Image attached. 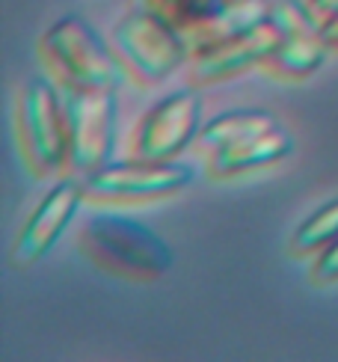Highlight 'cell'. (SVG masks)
<instances>
[{
	"mask_svg": "<svg viewBox=\"0 0 338 362\" xmlns=\"http://www.w3.org/2000/svg\"><path fill=\"white\" fill-rule=\"evenodd\" d=\"M42 51L59 86L119 93L128 78V69L122 66L116 48L107 45L98 30L81 15H66L51 24L42 36Z\"/></svg>",
	"mask_w": 338,
	"mask_h": 362,
	"instance_id": "6da1fadb",
	"label": "cell"
},
{
	"mask_svg": "<svg viewBox=\"0 0 338 362\" xmlns=\"http://www.w3.org/2000/svg\"><path fill=\"white\" fill-rule=\"evenodd\" d=\"M81 247L98 267L131 279H158L173 264V250L155 229L119 214L92 217Z\"/></svg>",
	"mask_w": 338,
	"mask_h": 362,
	"instance_id": "7a4b0ae2",
	"label": "cell"
},
{
	"mask_svg": "<svg viewBox=\"0 0 338 362\" xmlns=\"http://www.w3.org/2000/svg\"><path fill=\"white\" fill-rule=\"evenodd\" d=\"M113 48L122 66L143 83H161L190 57L187 39L161 12L140 6L113 27Z\"/></svg>",
	"mask_w": 338,
	"mask_h": 362,
	"instance_id": "3957f363",
	"label": "cell"
},
{
	"mask_svg": "<svg viewBox=\"0 0 338 362\" xmlns=\"http://www.w3.org/2000/svg\"><path fill=\"white\" fill-rule=\"evenodd\" d=\"M21 146L30 170L36 175H57L69 167V122L63 93L51 83L33 78L18 101Z\"/></svg>",
	"mask_w": 338,
	"mask_h": 362,
	"instance_id": "277c9868",
	"label": "cell"
},
{
	"mask_svg": "<svg viewBox=\"0 0 338 362\" xmlns=\"http://www.w3.org/2000/svg\"><path fill=\"white\" fill-rule=\"evenodd\" d=\"M69 122V167L74 173H92L104 167L116 146V93L107 89H71L59 86Z\"/></svg>",
	"mask_w": 338,
	"mask_h": 362,
	"instance_id": "5b68a950",
	"label": "cell"
},
{
	"mask_svg": "<svg viewBox=\"0 0 338 362\" xmlns=\"http://www.w3.org/2000/svg\"><path fill=\"white\" fill-rule=\"evenodd\" d=\"M199 131H202V98L196 89H178L161 98L136 122L131 137V158L173 160L193 140H199Z\"/></svg>",
	"mask_w": 338,
	"mask_h": 362,
	"instance_id": "8992f818",
	"label": "cell"
},
{
	"mask_svg": "<svg viewBox=\"0 0 338 362\" xmlns=\"http://www.w3.org/2000/svg\"><path fill=\"white\" fill-rule=\"evenodd\" d=\"M193 181V167L178 160H107L83 175V190L98 199H155Z\"/></svg>",
	"mask_w": 338,
	"mask_h": 362,
	"instance_id": "52a82bcc",
	"label": "cell"
},
{
	"mask_svg": "<svg viewBox=\"0 0 338 362\" xmlns=\"http://www.w3.org/2000/svg\"><path fill=\"white\" fill-rule=\"evenodd\" d=\"M282 39H285V30L273 18V12H264L252 24H247L238 33L223 39L220 45L208 48L205 54H199L193 66V78L196 83H217L258 63H267L273 51L282 45Z\"/></svg>",
	"mask_w": 338,
	"mask_h": 362,
	"instance_id": "ba28073f",
	"label": "cell"
},
{
	"mask_svg": "<svg viewBox=\"0 0 338 362\" xmlns=\"http://www.w3.org/2000/svg\"><path fill=\"white\" fill-rule=\"evenodd\" d=\"M81 196H83V185H78V181H71V178L59 181L54 190H48V196H45L39 208L30 214L27 226L21 229L18 240H15V250H12L15 267L36 264L39 259H45V255L54 250L59 235L66 232V226L78 214Z\"/></svg>",
	"mask_w": 338,
	"mask_h": 362,
	"instance_id": "9c48e42d",
	"label": "cell"
},
{
	"mask_svg": "<svg viewBox=\"0 0 338 362\" xmlns=\"http://www.w3.org/2000/svg\"><path fill=\"white\" fill-rule=\"evenodd\" d=\"M294 152V140L282 125H273L270 131H261L255 137L238 140L232 146L214 152L211 170L217 175H235V173H247L258 167H270V163L288 158Z\"/></svg>",
	"mask_w": 338,
	"mask_h": 362,
	"instance_id": "30bf717a",
	"label": "cell"
},
{
	"mask_svg": "<svg viewBox=\"0 0 338 362\" xmlns=\"http://www.w3.org/2000/svg\"><path fill=\"white\" fill-rule=\"evenodd\" d=\"M276 122V116L270 110H261V107H240V110H228L214 116L208 125H202L199 131V146L208 148V152H220V148L232 146L238 140H247L255 137L261 131H270Z\"/></svg>",
	"mask_w": 338,
	"mask_h": 362,
	"instance_id": "8fae6325",
	"label": "cell"
},
{
	"mask_svg": "<svg viewBox=\"0 0 338 362\" xmlns=\"http://www.w3.org/2000/svg\"><path fill=\"white\" fill-rule=\"evenodd\" d=\"M327 59L324 33H285L282 45L273 51L267 66L279 78H309Z\"/></svg>",
	"mask_w": 338,
	"mask_h": 362,
	"instance_id": "7c38bea8",
	"label": "cell"
},
{
	"mask_svg": "<svg viewBox=\"0 0 338 362\" xmlns=\"http://www.w3.org/2000/svg\"><path fill=\"white\" fill-rule=\"evenodd\" d=\"M335 238H338V199L320 205L309 220H303L294 238H291V247H294V252L324 250Z\"/></svg>",
	"mask_w": 338,
	"mask_h": 362,
	"instance_id": "4fadbf2b",
	"label": "cell"
},
{
	"mask_svg": "<svg viewBox=\"0 0 338 362\" xmlns=\"http://www.w3.org/2000/svg\"><path fill=\"white\" fill-rule=\"evenodd\" d=\"M140 4L161 12L178 30H187L196 21L226 12V0H140Z\"/></svg>",
	"mask_w": 338,
	"mask_h": 362,
	"instance_id": "5bb4252c",
	"label": "cell"
},
{
	"mask_svg": "<svg viewBox=\"0 0 338 362\" xmlns=\"http://www.w3.org/2000/svg\"><path fill=\"white\" fill-rule=\"evenodd\" d=\"M315 276L320 282H330V279H338V238L330 240V244L320 250L317 262H315Z\"/></svg>",
	"mask_w": 338,
	"mask_h": 362,
	"instance_id": "9a60e30c",
	"label": "cell"
},
{
	"mask_svg": "<svg viewBox=\"0 0 338 362\" xmlns=\"http://www.w3.org/2000/svg\"><path fill=\"white\" fill-rule=\"evenodd\" d=\"M309 9L320 21V27H324L327 21H332V18H338V0H309Z\"/></svg>",
	"mask_w": 338,
	"mask_h": 362,
	"instance_id": "2e32d148",
	"label": "cell"
},
{
	"mask_svg": "<svg viewBox=\"0 0 338 362\" xmlns=\"http://www.w3.org/2000/svg\"><path fill=\"white\" fill-rule=\"evenodd\" d=\"M324 39H327V45H338V18L324 24Z\"/></svg>",
	"mask_w": 338,
	"mask_h": 362,
	"instance_id": "e0dca14e",
	"label": "cell"
},
{
	"mask_svg": "<svg viewBox=\"0 0 338 362\" xmlns=\"http://www.w3.org/2000/svg\"><path fill=\"white\" fill-rule=\"evenodd\" d=\"M252 0H226V9H235V6H247Z\"/></svg>",
	"mask_w": 338,
	"mask_h": 362,
	"instance_id": "ac0fdd59",
	"label": "cell"
}]
</instances>
